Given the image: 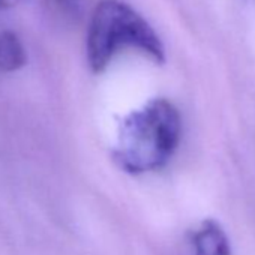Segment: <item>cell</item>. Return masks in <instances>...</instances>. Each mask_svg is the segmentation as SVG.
<instances>
[{
	"label": "cell",
	"mask_w": 255,
	"mask_h": 255,
	"mask_svg": "<svg viewBox=\"0 0 255 255\" xmlns=\"http://www.w3.org/2000/svg\"><path fill=\"white\" fill-rule=\"evenodd\" d=\"M116 159L126 171L161 168L180 141V114L167 99H153L123 122Z\"/></svg>",
	"instance_id": "cell-1"
},
{
	"label": "cell",
	"mask_w": 255,
	"mask_h": 255,
	"mask_svg": "<svg viewBox=\"0 0 255 255\" xmlns=\"http://www.w3.org/2000/svg\"><path fill=\"white\" fill-rule=\"evenodd\" d=\"M138 48L155 63H165L164 45L153 27L120 0H101L87 30V60L95 74L102 72L117 50Z\"/></svg>",
	"instance_id": "cell-2"
},
{
	"label": "cell",
	"mask_w": 255,
	"mask_h": 255,
	"mask_svg": "<svg viewBox=\"0 0 255 255\" xmlns=\"http://www.w3.org/2000/svg\"><path fill=\"white\" fill-rule=\"evenodd\" d=\"M192 243L195 255H231L228 237L213 219H206L201 224V228L192 234Z\"/></svg>",
	"instance_id": "cell-3"
},
{
	"label": "cell",
	"mask_w": 255,
	"mask_h": 255,
	"mask_svg": "<svg viewBox=\"0 0 255 255\" xmlns=\"http://www.w3.org/2000/svg\"><path fill=\"white\" fill-rule=\"evenodd\" d=\"M26 62L27 54L21 39L11 30L0 32V71H18L26 65Z\"/></svg>",
	"instance_id": "cell-4"
},
{
	"label": "cell",
	"mask_w": 255,
	"mask_h": 255,
	"mask_svg": "<svg viewBox=\"0 0 255 255\" xmlns=\"http://www.w3.org/2000/svg\"><path fill=\"white\" fill-rule=\"evenodd\" d=\"M11 5V0H0V9L8 8Z\"/></svg>",
	"instance_id": "cell-5"
},
{
	"label": "cell",
	"mask_w": 255,
	"mask_h": 255,
	"mask_svg": "<svg viewBox=\"0 0 255 255\" xmlns=\"http://www.w3.org/2000/svg\"><path fill=\"white\" fill-rule=\"evenodd\" d=\"M59 2H62V3H65V2H68V0H59Z\"/></svg>",
	"instance_id": "cell-6"
}]
</instances>
